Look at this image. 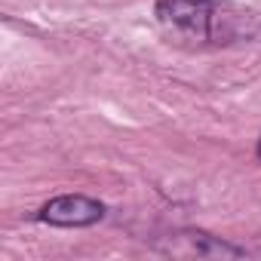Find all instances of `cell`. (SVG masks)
<instances>
[{
  "instance_id": "6da1fadb",
  "label": "cell",
  "mask_w": 261,
  "mask_h": 261,
  "mask_svg": "<svg viewBox=\"0 0 261 261\" xmlns=\"http://www.w3.org/2000/svg\"><path fill=\"white\" fill-rule=\"evenodd\" d=\"M160 25L188 34L194 40L218 37V7L215 0H157Z\"/></svg>"
},
{
  "instance_id": "7a4b0ae2",
  "label": "cell",
  "mask_w": 261,
  "mask_h": 261,
  "mask_svg": "<svg viewBox=\"0 0 261 261\" xmlns=\"http://www.w3.org/2000/svg\"><path fill=\"white\" fill-rule=\"evenodd\" d=\"M101 215H105V206L98 200H92V197H83V194L56 197L37 212L40 221L56 224V227H86V224L101 221Z\"/></svg>"
},
{
  "instance_id": "3957f363",
  "label": "cell",
  "mask_w": 261,
  "mask_h": 261,
  "mask_svg": "<svg viewBox=\"0 0 261 261\" xmlns=\"http://www.w3.org/2000/svg\"><path fill=\"white\" fill-rule=\"evenodd\" d=\"M258 160H261V139H258Z\"/></svg>"
}]
</instances>
